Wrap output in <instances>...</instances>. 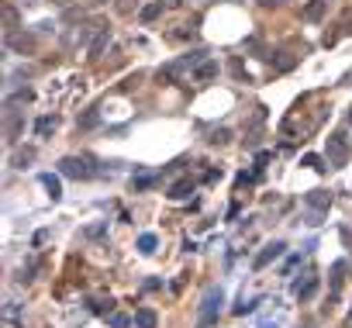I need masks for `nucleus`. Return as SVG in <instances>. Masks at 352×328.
<instances>
[{
  "label": "nucleus",
  "instance_id": "nucleus-17",
  "mask_svg": "<svg viewBox=\"0 0 352 328\" xmlns=\"http://www.w3.org/2000/svg\"><path fill=\"white\" fill-rule=\"evenodd\" d=\"M345 270H349V266H345V259H338V263L331 266V287H335V290L342 287V276H345Z\"/></svg>",
  "mask_w": 352,
  "mask_h": 328
},
{
  "label": "nucleus",
  "instance_id": "nucleus-19",
  "mask_svg": "<svg viewBox=\"0 0 352 328\" xmlns=\"http://www.w3.org/2000/svg\"><path fill=\"white\" fill-rule=\"evenodd\" d=\"M155 184H159V177H138V180H131L135 190H148V187H155Z\"/></svg>",
  "mask_w": 352,
  "mask_h": 328
},
{
  "label": "nucleus",
  "instance_id": "nucleus-4",
  "mask_svg": "<svg viewBox=\"0 0 352 328\" xmlns=\"http://www.w3.org/2000/svg\"><path fill=\"white\" fill-rule=\"evenodd\" d=\"M221 304H225V290H221V287H211V290L204 294V304H201V321L211 325V321L218 318Z\"/></svg>",
  "mask_w": 352,
  "mask_h": 328
},
{
  "label": "nucleus",
  "instance_id": "nucleus-15",
  "mask_svg": "<svg viewBox=\"0 0 352 328\" xmlns=\"http://www.w3.org/2000/svg\"><path fill=\"white\" fill-rule=\"evenodd\" d=\"M18 21H21L18 11L8 4V8H4V35H14V32H18Z\"/></svg>",
  "mask_w": 352,
  "mask_h": 328
},
{
  "label": "nucleus",
  "instance_id": "nucleus-29",
  "mask_svg": "<svg viewBox=\"0 0 352 328\" xmlns=\"http://www.w3.org/2000/svg\"><path fill=\"white\" fill-rule=\"evenodd\" d=\"M49 4H56V8H69L73 0H49Z\"/></svg>",
  "mask_w": 352,
  "mask_h": 328
},
{
  "label": "nucleus",
  "instance_id": "nucleus-3",
  "mask_svg": "<svg viewBox=\"0 0 352 328\" xmlns=\"http://www.w3.org/2000/svg\"><path fill=\"white\" fill-rule=\"evenodd\" d=\"M59 173L69 177V180H90V177H94L90 162L80 159V155H66V159H59Z\"/></svg>",
  "mask_w": 352,
  "mask_h": 328
},
{
  "label": "nucleus",
  "instance_id": "nucleus-27",
  "mask_svg": "<svg viewBox=\"0 0 352 328\" xmlns=\"http://www.w3.org/2000/svg\"><path fill=\"white\" fill-rule=\"evenodd\" d=\"M232 73H235V76H245V69H242V63H239V59H232Z\"/></svg>",
  "mask_w": 352,
  "mask_h": 328
},
{
  "label": "nucleus",
  "instance_id": "nucleus-14",
  "mask_svg": "<svg viewBox=\"0 0 352 328\" xmlns=\"http://www.w3.org/2000/svg\"><path fill=\"white\" fill-rule=\"evenodd\" d=\"M42 187L49 190V197H52V201H59V197H63V184H59L52 173H42Z\"/></svg>",
  "mask_w": 352,
  "mask_h": 328
},
{
  "label": "nucleus",
  "instance_id": "nucleus-12",
  "mask_svg": "<svg viewBox=\"0 0 352 328\" xmlns=\"http://www.w3.org/2000/svg\"><path fill=\"white\" fill-rule=\"evenodd\" d=\"M155 325H159V318H155L152 307H138L135 311V328H155Z\"/></svg>",
  "mask_w": 352,
  "mask_h": 328
},
{
  "label": "nucleus",
  "instance_id": "nucleus-8",
  "mask_svg": "<svg viewBox=\"0 0 352 328\" xmlns=\"http://www.w3.org/2000/svg\"><path fill=\"white\" fill-rule=\"evenodd\" d=\"M8 49H14V52H35V39L32 35H8Z\"/></svg>",
  "mask_w": 352,
  "mask_h": 328
},
{
  "label": "nucleus",
  "instance_id": "nucleus-5",
  "mask_svg": "<svg viewBox=\"0 0 352 328\" xmlns=\"http://www.w3.org/2000/svg\"><path fill=\"white\" fill-rule=\"evenodd\" d=\"M283 249H287L283 242H270V245H263V252H259V256L252 259V266H256V270H263V266H270L273 259H280V256H283Z\"/></svg>",
  "mask_w": 352,
  "mask_h": 328
},
{
  "label": "nucleus",
  "instance_id": "nucleus-2",
  "mask_svg": "<svg viewBox=\"0 0 352 328\" xmlns=\"http://www.w3.org/2000/svg\"><path fill=\"white\" fill-rule=\"evenodd\" d=\"M304 204L311 208V221L307 225H321V218L331 208V194L328 190H311V194H304Z\"/></svg>",
  "mask_w": 352,
  "mask_h": 328
},
{
  "label": "nucleus",
  "instance_id": "nucleus-18",
  "mask_svg": "<svg viewBox=\"0 0 352 328\" xmlns=\"http://www.w3.org/2000/svg\"><path fill=\"white\" fill-rule=\"evenodd\" d=\"M35 128H38V135L45 138V135H52V131H56V118H42Z\"/></svg>",
  "mask_w": 352,
  "mask_h": 328
},
{
  "label": "nucleus",
  "instance_id": "nucleus-13",
  "mask_svg": "<svg viewBox=\"0 0 352 328\" xmlns=\"http://www.w3.org/2000/svg\"><path fill=\"white\" fill-rule=\"evenodd\" d=\"M107 42H111V32H97V39H94V45H90V59H94V63H97V59L104 56Z\"/></svg>",
  "mask_w": 352,
  "mask_h": 328
},
{
  "label": "nucleus",
  "instance_id": "nucleus-9",
  "mask_svg": "<svg viewBox=\"0 0 352 328\" xmlns=\"http://www.w3.org/2000/svg\"><path fill=\"white\" fill-rule=\"evenodd\" d=\"M214 76H218V63H214V59L197 63V69H194V80H197V83H208V80H214Z\"/></svg>",
  "mask_w": 352,
  "mask_h": 328
},
{
  "label": "nucleus",
  "instance_id": "nucleus-1",
  "mask_svg": "<svg viewBox=\"0 0 352 328\" xmlns=\"http://www.w3.org/2000/svg\"><path fill=\"white\" fill-rule=\"evenodd\" d=\"M349 138H345V131H331L328 138H324V159H328V166L331 170H342V166H349Z\"/></svg>",
  "mask_w": 352,
  "mask_h": 328
},
{
  "label": "nucleus",
  "instance_id": "nucleus-31",
  "mask_svg": "<svg viewBox=\"0 0 352 328\" xmlns=\"http://www.w3.org/2000/svg\"><path fill=\"white\" fill-rule=\"evenodd\" d=\"M349 124H352V107H349Z\"/></svg>",
  "mask_w": 352,
  "mask_h": 328
},
{
  "label": "nucleus",
  "instance_id": "nucleus-7",
  "mask_svg": "<svg viewBox=\"0 0 352 328\" xmlns=\"http://www.w3.org/2000/svg\"><path fill=\"white\" fill-rule=\"evenodd\" d=\"M190 194H194V180H190V177H184V180H176V184L169 187V194H166V197H169V201H187Z\"/></svg>",
  "mask_w": 352,
  "mask_h": 328
},
{
  "label": "nucleus",
  "instance_id": "nucleus-28",
  "mask_svg": "<svg viewBox=\"0 0 352 328\" xmlns=\"http://www.w3.org/2000/svg\"><path fill=\"white\" fill-rule=\"evenodd\" d=\"M342 25H345V32H352V11H345V14H342Z\"/></svg>",
  "mask_w": 352,
  "mask_h": 328
},
{
  "label": "nucleus",
  "instance_id": "nucleus-21",
  "mask_svg": "<svg viewBox=\"0 0 352 328\" xmlns=\"http://www.w3.org/2000/svg\"><path fill=\"white\" fill-rule=\"evenodd\" d=\"M304 166H311V170L321 173V170H324V159H321V155H304Z\"/></svg>",
  "mask_w": 352,
  "mask_h": 328
},
{
  "label": "nucleus",
  "instance_id": "nucleus-10",
  "mask_svg": "<svg viewBox=\"0 0 352 328\" xmlns=\"http://www.w3.org/2000/svg\"><path fill=\"white\" fill-rule=\"evenodd\" d=\"M324 11H328V0H311V4L300 11V18H304V21H321Z\"/></svg>",
  "mask_w": 352,
  "mask_h": 328
},
{
  "label": "nucleus",
  "instance_id": "nucleus-26",
  "mask_svg": "<svg viewBox=\"0 0 352 328\" xmlns=\"http://www.w3.org/2000/svg\"><path fill=\"white\" fill-rule=\"evenodd\" d=\"M280 59H276V69L280 73H287V69H294V59H287V52H276Z\"/></svg>",
  "mask_w": 352,
  "mask_h": 328
},
{
  "label": "nucleus",
  "instance_id": "nucleus-6",
  "mask_svg": "<svg viewBox=\"0 0 352 328\" xmlns=\"http://www.w3.org/2000/svg\"><path fill=\"white\" fill-rule=\"evenodd\" d=\"M169 4H162V0H152V4H145L142 11H138V21L142 25H152V21H159L162 18V11H166Z\"/></svg>",
  "mask_w": 352,
  "mask_h": 328
},
{
  "label": "nucleus",
  "instance_id": "nucleus-24",
  "mask_svg": "<svg viewBox=\"0 0 352 328\" xmlns=\"http://www.w3.org/2000/svg\"><path fill=\"white\" fill-rule=\"evenodd\" d=\"M94 311H97V314H114V300H111V297H107V300H97Z\"/></svg>",
  "mask_w": 352,
  "mask_h": 328
},
{
  "label": "nucleus",
  "instance_id": "nucleus-32",
  "mask_svg": "<svg viewBox=\"0 0 352 328\" xmlns=\"http://www.w3.org/2000/svg\"><path fill=\"white\" fill-rule=\"evenodd\" d=\"M97 4H107V0H97Z\"/></svg>",
  "mask_w": 352,
  "mask_h": 328
},
{
  "label": "nucleus",
  "instance_id": "nucleus-23",
  "mask_svg": "<svg viewBox=\"0 0 352 328\" xmlns=\"http://www.w3.org/2000/svg\"><path fill=\"white\" fill-rule=\"evenodd\" d=\"M228 138H232V131H228V128H218V131L211 135V145H225Z\"/></svg>",
  "mask_w": 352,
  "mask_h": 328
},
{
  "label": "nucleus",
  "instance_id": "nucleus-20",
  "mask_svg": "<svg viewBox=\"0 0 352 328\" xmlns=\"http://www.w3.org/2000/svg\"><path fill=\"white\" fill-rule=\"evenodd\" d=\"M32 97H35V94H32V90H18V94H14V97H11V100H8V107H14V104H28V100H32Z\"/></svg>",
  "mask_w": 352,
  "mask_h": 328
},
{
  "label": "nucleus",
  "instance_id": "nucleus-25",
  "mask_svg": "<svg viewBox=\"0 0 352 328\" xmlns=\"http://www.w3.org/2000/svg\"><path fill=\"white\" fill-rule=\"evenodd\" d=\"M128 325H131V318H128V314H118V311L111 314V328H128Z\"/></svg>",
  "mask_w": 352,
  "mask_h": 328
},
{
  "label": "nucleus",
  "instance_id": "nucleus-30",
  "mask_svg": "<svg viewBox=\"0 0 352 328\" xmlns=\"http://www.w3.org/2000/svg\"><path fill=\"white\" fill-rule=\"evenodd\" d=\"M263 8H280V0H259Z\"/></svg>",
  "mask_w": 352,
  "mask_h": 328
},
{
  "label": "nucleus",
  "instance_id": "nucleus-16",
  "mask_svg": "<svg viewBox=\"0 0 352 328\" xmlns=\"http://www.w3.org/2000/svg\"><path fill=\"white\" fill-rule=\"evenodd\" d=\"M155 245H159V239H155L152 232H145V235H138V249H142L145 256H152V252H155Z\"/></svg>",
  "mask_w": 352,
  "mask_h": 328
},
{
  "label": "nucleus",
  "instance_id": "nucleus-11",
  "mask_svg": "<svg viewBox=\"0 0 352 328\" xmlns=\"http://www.w3.org/2000/svg\"><path fill=\"white\" fill-rule=\"evenodd\" d=\"M318 287H321V280H318V276H307V280H304V283H297L294 290H297V297H300V300H311V297L318 294Z\"/></svg>",
  "mask_w": 352,
  "mask_h": 328
},
{
  "label": "nucleus",
  "instance_id": "nucleus-22",
  "mask_svg": "<svg viewBox=\"0 0 352 328\" xmlns=\"http://www.w3.org/2000/svg\"><path fill=\"white\" fill-rule=\"evenodd\" d=\"M97 121H100V114H97V111H87V114L80 118V128H94Z\"/></svg>",
  "mask_w": 352,
  "mask_h": 328
}]
</instances>
